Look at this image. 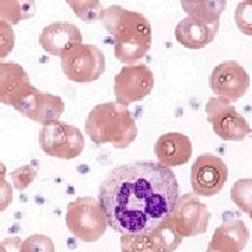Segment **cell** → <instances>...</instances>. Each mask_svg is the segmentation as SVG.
<instances>
[{
	"label": "cell",
	"instance_id": "1",
	"mask_svg": "<svg viewBox=\"0 0 252 252\" xmlns=\"http://www.w3.org/2000/svg\"><path fill=\"white\" fill-rule=\"evenodd\" d=\"M180 200V184L171 168L158 162L118 165L101 182L98 203L109 227L119 234L154 228Z\"/></svg>",
	"mask_w": 252,
	"mask_h": 252
},
{
	"label": "cell",
	"instance_id": "2",
	"mask_svg": "<svg viewBox=\"0 0 252 252\" xmlns=\"http://www.w3.org/2000/svg\"><path fill=\"white\" fill-rule=\"evenodd\" d=\"M99 21L114 39L115 58L124 64L143 59L152 48V26L143 14L111 6L101 10Z\"/></svg>",
	"mask_w": 252,
	"mask_h": 252
},
{
	"label": "cell",
	"instance_id": "3",
	"mask_svg": "<svg viewBox=\"0 0 252 252\" xmlns=\"http://www.w3.org/2000/svg\"><path fill=\"white\" fill-rule=\"evenodd\" d=\"M86 133L95 144L111 143L115 149H127L136 140L137 126L127 107L104 102L95 105L87 115Z\"/></svg>",
	"mask_w": 252,
	"mask_h": 252
},
{
	"label": "cell",
	"instance_id": "4",
	"mask_svg": "<svg viewBox=\"0 0 252 252\" xmlns=\"http://www.w3.org/2000/svg\"><path fill=\"white\" fill-rule=\"evenodd\" d=\"M64 220L67 230L83 243H97L108 227L98 199L93 196H83L70 202Z\"/></svg>",
	"mask_w": 252,
	"mask_h": 252
},
{
	"label": "cell",
	"instance_id": "5",
	"mask_svg": "<svg viewBox=\"0 0 252 252\" xmlns=\"http://www.w3.org/2000/svg\"><path fill=\"white\" fill-rule=\"evenodd\" d=\"M63 74L73 83H93L105 72V56L98 46L76 44L61 56Z\"/></svg>",
	"mask_w": 252,
	"mask_h": 252
},
{
	"label": "cell",
	"instance_id": "6",
	"mask_svg": "<svg viewBox=\"0 0 252 252\" xmlns=\"http://www.w3.org/2000/svg\"><path fill=\"white\" fill-rule=\"evenodd\" d=\"M39 146L41 150L51 157L73 160L83 153L86 140L76 126L62 121H54L41 127Z\"/></svg>",
	"mask_w": 252,
	"mask_h": 252
},
{
	"label": "cell",
	"instance_id": "7",
	"mask_svg": "<svg viewBox=\"0 0 252 252\" xmlns=\"http://www.w3.org/2000/svg\"><path fill=\"white\" fill-rule=\"evenodd\" d=\"M205 109L213 132L221 140L241 142L251 135L250 124L230 102L219 97H210Z\"/></svg>",
	"mask_w": 252,
	"mask_h": 252
},
{
	"label": "cell",
	"instance_id": "8",
	"mask_svg": "<svg viewBox=\"0 0 252 252\" xmlns=\"http://www.w3.org/2000/svg\"><path fill=\"white\" fill-rule=\"evenodd\" d=\"M182 243L172 224L165 219L162 223L140 233L122 234V252H174Z\"/></svg>",
	"mask_w": 252,
	"mask_h": 252
},
{
	"label": "cell",
	"instance_id": "9",
	"mask_svg": "<svg viewBox=\"0 0 252 252\" xmlns=\"http://www.w3.org/2000/svg\"><path fill=\"white\" fill-rule=\"evenodd\" d=\"M154 87V74L144 63L126 64L114 80V93L118 104H129L146 98Z\"/></svg>",
	"mask_w": 252,
	"mask_h": 252
},
{
	"label": "cell",
	"instance_id": "10",
	"mask_svg": "<svg viewBox=\"0 0 252 252\" xmlns=\"http://www.w3.org/2000/svg\"><path fill=\"white\" fill-rule=\"evenodd\" d=\"M227 178V164L215 154H202L192 164L190 185L196 196H215L224 188Z\"/></svg>",
	"mask_w": 252,
	"mask_h": 252
},
{
	"label": "cell",
	"instance_id": "11",
	"mask_svg": "<svg viewBox=\"0 0 252 252\" xmlns=\"http://www.w3.org/2000/svg\"><path fill=\"white\" fill-rule=\"evenodd\" d=\"M167 219L175 231L182 238H187L206 233L210 213L206 205L200 202L195 193H185L180 196V200Z\"/></svg>",
	"mask_w": 252,
	"mask_h": 252
},
{
	"label": "cell",
	"instance_id": "12",
	"mask_svg": "<svg viewBox=\"0 0 252 252\" xmlns=\"http://www.w3.org/2000/svg\"><path fill=\"white\" fill-rule=\"evenodd\" d=\"M250 81V74L240 63L225 61L213 69L209 84L216 97L233 104L247 94Z\"/></svg>",
	"mask_w": 252,
	"mask_h": 252
},
{
	"label": "cell",
	"instance_id": "13",
	"mask_svg": "<svg viewBox=\"0 0 252 252\" xmlns=\"http://www.w3.org/2000/svg\"><path fill=\"white\" fill-rule=\"evenodd\" d=\"M13 108L28 119L45 125L59 121L64 111V102L59 95L42 93L31 86Z\"/></svg>",
	"mask_w": 252,
	"mask_h": 252
},
{
	"label": "cell",
	"instance_id": "14",
	"mask_svg": "<svg viewBox=\"0 0 252 252\" xmlns=\"http://www.w3.org/2000/svg\"><path fill=\"white\" fill-rule=\"evenodd\" d=\"M154 154L158 164L164 167H178L190 160L192 143L188 136L178 132H168L161 135L154 144Z\"/></svg>",
	"mask_w": 252,
	"mask_h": 252
},
{
	"label": "cell",
	"instance_id": "15",
	"mask_svg": "<svg viewBox=\"0 0 252 252\" xmlns=\"http://www.w3.org/2000/svg\"><path fill=\"white\" fill-rule=\"evenodd\" d=\"M220 21L205 23L195 17L182 18L175 27V39L188 49H202L215 41Z\"/></svg>",
	"mask_w": 252,
	"mask_h": 252
},
{
	"label": "cell",
	"instance_id": "16",
	"mask_svg": "<svg viewBox=\"0 0 252 252\" xmlns=\"http://www.w3.org/2000/svg\"><path fill=\"white\" fill-rule=\"evenodd\" d=\"M81 42L83 36L79 27L63 21L46 26L39 35V44L44 48V51L59 58L73 45Z\"/></svg>",
	"mask_w": 252,
	"mask_h": 252
},
{
	"label": "cell",
	"instance_id": "17",
	"mask_svg": "<svg viewBox=\"0 0 252 252\" xmlns=\"http://www.w3.org/2000/svg\"><path fill=\"white\" fill-rule=\"evenodd\" d=\"M27 72L18 63L0 62V102L14 107L31 87Z\"/></svg>",
	"mask_w": 252,
	"mask_h": 252
},
{
	"label": "cell",
	"instance_id": "18",
	"mask_svg": "<svg viewBox=\"0 0 252 252\" xmlns=\"http://www.w3.org/2000/svg\"><path fill=\"white\" fill-rule=\"evenodd\" d=\"M250 241V230L243 220L224 221L219 225L206 252H241Z\"/></svg>",
	"mask_w": 252,
	"mask_h": 252
},
{
	"label": "cell",
	"instance_id": "19",
	"mask_svg": "<svg viewBox=\"0 0 252 252\" xmlns=\"http://www.w3.org/2000/svg\"><path fill=\"white\" fill-rule=\"evenodd\" d=\"M184 11L205 23L219 21L227 7V0H181Z\"/></svg>",
	"mask_w": 252,
	"mask_h": 252
},
{
	"label": "cell",
	"instance_id": "20",
	"mask_svg": "<svg viewBox=\"0 0 252 252\" xmlns=\"http://www.w3.org/2000/svg\"><path fill=\"white\" fill-rule=\"evenodd\" d=\"M34 0H0V21H6L10 26L34 17Z\"/></svg>",
	"mask_w": 252,
	"mask_h": 252
},
{
	"label": "cell",
	"instance_id": "21",
	"mask_svg": "<svg viewBox=\"0 0 252 252\" xmlns=\"http://www.w3.org/2000/svg\"><path fill=\"white\" fill-rule=\"evenodd\" d=\"M231 200L244 213L252 212V180L241 178L235 181L231 188Z\"/></svg>",
	"mask_w": 252,
	"mask_h": 252
},
{
	"label": "cell",
	"instance_id": "22",
	"mask_svg": "<svg viewBox=\"0 0 252 252\" xmlns=\"http://www.w3.org/2000/svg\"><path fill=\"white\" fill-rule=\"evenodd\" d=\"M77 17L86 23H94L99 20L101 14V1L99 0H66Z\"/></svg>",
	"mask_w": 252,
	"mask_h": 252
},
{
	"label": "cell",
	"instance_id": "23",
	"mask_svg": "<svg viewBox=\"0 0 252 252\" xmlns=\"http://www.w3.org/2000/svg\"><path fill=\"white\" fill-rule=\"evenodd\" d=\"M235 26L245 35L252 36V0H243L235 7Z\"/></svg>",
	"mask_w": 252,
	"mask_h": 252
},
{
	"label": "cell",
	"instance_id": "24",
	"mask_svg": "<svg viewBox=\"0 0 252 252\" xmlns=\"http://www.w3.org/2000/svg\"><path fill=\"white\" fill-rule=\"evenodd\" d=\"M55 243L44 234H34L30 235L26 238L21 247H20V252H55Z\"/></svg>",
	"mask_w": 252,
	"mask_h": 252
},
{
	"label": "cell",
	"instance_id": "25",
	"mask_svg": "<svg viewBox=\"0 0 252 252\" xmlns=\"http://www.w3.org/2000/svg\"><path fill=\"white\" fill-rule=\"evenodd\" d=\"M36 174H38V168L35 165L28 164V165H23L17 170L11 171L10 177H11L14 188L18 189V190H24L31 185L32 181L35 180Z\"/></svg>",
	"mask_w": 252,
	"mask_h": 252
},
{
	"label": "cell",
	"instance_id": "26",
	"mask_svg": "<svg viewBox=\"0 0 252 252\" xmlns=\"http://www.w3.org/2000/svg\"><path fill=\"white\" fill-rule=\"evenodd\" d=\"M16 36L13 27L6 21H0V62L1 59L7 58L14 48Z\"/></svg>",
	"mask_w": 252,
	"mask_h": 252
},
{
	"label": "cell",
	"instance_id": "27",
	"mask_svg": "<svg viewBox=\"0 0 252 252\" xmlns=\"http://www.w3.org/2000/svg\"><path fill=\"white\" fill-rule=\"evenodd\" d=\"M6 165L0 162V212H4L13 200V189L10 182L6 181Z\"/></svg>",
	"mask_w": 252,
	"mask_h": 252
},
{
	"label": "cell",
	"instance_id": "28",
	"mask_svg": "<svg viewBox=\"0 0 252 252\" xmlns=\"http://www.w3.org/2000/svg\"><path fill=\"white\" fill-rule=\"evenodd\" d=\"M21 240L18 237H9L0 241V252H20Z\"/></svg>",
	"mask_w": 252,
	"mask_h": 252
},
{
	"label": "cell",
	"instance_id": "29",
	"mask_svg": "<svg viewBox=\"0 0 252 252\" xmlns=\"http://www.w3.org/2000/svg\"><path fill=\"white\" fill-rule=\"evenodd\" d=\"M250 217H251V220H252V212H251V213H250Z\"/></svg>",
	"mask_w": 252,
	"mask_h": 252
}]
</instances>
